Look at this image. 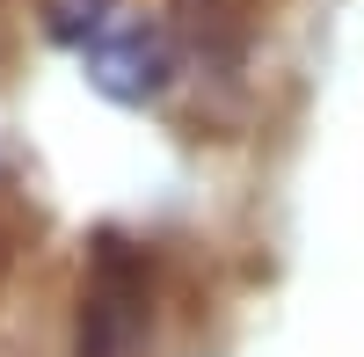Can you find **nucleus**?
<instances>
[{
    "instance_id": "2",
    "label": "nucleus",
    "mask_w": 364,
    "mask_h": 357,
    "mask_svg": "<svg viewBox=\"0 0 364 357\" xmlns=\"http://www.w3.org/2000/svg\"><path fill=\"white\" fill-rule=\"evenodd\" d=\"M80 58H87V80H95L102 95H117V102L161 95L168 73H175V51H168V37L146 15H102L80 37Z\"/></svg>"
},
{
    "instance_id": "1",
    "label": "nucleus",
    "mask_w": 364,
    "mask_h": 357,
    "mask_svg": "<svg viewBox=\"0 0 364 357\" xmlns=\"http://www.w3.org/2000/svg\"><path fill=\"white\" fill-rule=\"evenodd\" d=\"M154 255L124 233H102L80 270V321H73V357H154Z\"/></svg>"
}]
</instances>
